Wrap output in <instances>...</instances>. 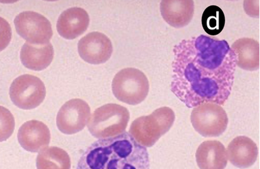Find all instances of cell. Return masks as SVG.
I'll return each mask as SVG.
<instances>
[{
    "instance_id": "1",
    "label": "cell",
    "mask_w": 260,
    "mask_h": 169,
    "mask_svg": "<svg viewBox=\"0 0 260 169\" xmlns=\"http://www.w3.org/2000/svg\"><path fill=\"white\" fill-rule=\"evenodd\" d=\"M171 92L188 108L224 105L231 94L236 56L224 40L205 35L185 39L173 49Z\"/></svg>"
},
{
    "instance_id": "2",
    "label": "cell",
    "mask_w": 260,
    "mask_h": 169,
    "mask_svg": "<svg viewBox=\"0 0 260 169\" xmlns=\"http://www.w3.org/2000/svg\"><path fill=\"white\" fill-rule=\"evenodd\" d=\"M77 169H150L147 148L129 133L99 139L88 147Z\"/></svg>"
},
{
    "instance_id": "3",
    "label": "cell",
    "mask_w": 260,
    "mask_h": 169,
    "mask_svg": "<svg viewBox=\"0 0 260 169\" xmlns=\"http://www.w3.org/2000/svg\"><path fill=\"white\" fill-rule=\"evenodd\" d=\"M175 120V114L171 108L163 107L150 115L141 116L132 123L129 133L140 145L151 147L168 133Z\"/></svg>"
},
{
    "instance_id": "4",
    "label": "cell",
    "mask_w": 260,
    "mask_h": 169,
    "mask_svg": "<svg viewBox=\"0 0 260 169\" xmlns=\"http://www.w3.org/2000/svg\"><path fill=\"white\" fill-rule=\"evenodd\" d=\"M129 118L127 108L117 104H107L96 109L90 116L88 131L96 139L118 136L125 133Z\"/></svg>"
},
{
    "instance_id": "5",
    "label": "cell",
    "mask_w": 260,
    "mask_h": 169,
    "mask_svg": "<svg viewBox=\"0 0 260 169\" xmlns=\"http://www.w3.org/2000/svg\"><path fill=\"white\" fill-rule=\"evenodd\" d=\"M112 90L115 98L122 103L139 105L148 96V78L137 68H124L116 74L112 80Z\"/></svg>"
},
{
    "instance_id": "6",
    "label": "cell",
    "mask_w": 260,
    "mask_h": 169,
    "mask_svg": "<svg viewBox=\"0 0 260 169\" xmlns=\"http://www.w3.org/2000/svg\"><path fill=\"white\" fill-rule=\"evenodd\" d=\"M190 120L195 131L206 138L220 136L226 131L229 123L223 108L211 103L193 108Z\"/></svg>"
},
{
    "instance_id": "7",
    "label": "cell",
    "mask_w": 260,
    "mask_h": 169,
    "mask_svg": "<svg viewBox=\"0 0 260 169\" xmlns=\"http://www.w3.org/2000/svg\"><path fill=\"white\" fill-rule=\"evenodd\" d=\"M9 93L14 105L21 109L30 110L43 103L46 89L40 78L31 74H23L12 82Z\"/></svg>"
},
{
    "instance_id": "8",
    "label": "cell",
    "mask_w": 260,
    "mask_h": 169,
    "mask_svg": "<svg viewBox=\"0 0 260 169\" xmlns=\"http://www.w3.org/2000/svg\"><path fill=\"white\" fill-rule=\"evenodd\" d=\"M17 33L29 44L44 45L50 43L53 36L52 24L36 12L25 11L14 20Z\"/></svg>"
},
{
    "instance_id": "9",
    "label": "cell",
    "mask_w": 260,
    "mask_h": 169,
    "mask_svg": "<svg viewBox=\"0 0 260 169\" xmlns=\"http://www.w3.org/2000/svg\"><path fill=\"white\" fill-rule=\"evenodd\" d=\"M90 117V108L86 102L77 98L70 100L59 110L57 127L65 135H74L85 128Z\"/></svg>"
},
{
    "instance_id": "10",
    "label": "cell",
    "mask_w": 260,
    "mask_h": 169,
    "mask_svg": "<svg viewBox=\"0 0 260 169\" xmlns=\"http://www.w3.org/2000/svg\"><path fill=\"white\" fill-rule=\"evenodd\" d=\"M79 55L90 64H104L109 60L113 52L111 40L104 33L94 31L88 33L78 43Z\"/></svg>"
},
{
    "instance_id": "11",
    "label": "cell",
    "mask_w": 260,
    "mask_h": 169,
    "mask_svg": "<svg viewBox=\"0 0 260 169\" xmlns=\"http://www.w3.org/2000/svg\"><path fill=\"white\" fill-rule=\"evenodd\" d=\"M17 139L19 144L25 150L37 153L50 144V129L38 120H31L23 123L19 129Z\"/></svg>"
},
{
    "instance_id": "12",
    "label": "cell",
    "mask_w": 260,
    "mask_h": 169,
    "mask_svg": "<svg viewBox=\"0 0 260 169\" xmlns=\"http://www.w3.org/2000/svg\"><path fill=\"white\" fill-rule=\"evenodd\" d=\"M87 12L82 8H71L63 12L57 21V31L67 40H74L84 33L89 25Z\"/></svg>"
},
{
    "instance_id": "13",
    "label": "cell",
    "mask_w": 260,
    "mask_h": 169,
    "mask_svg": "<svg viewBox=\"0 0 260 169\" xmlns=\"http://www.w3.org/2000/svg\"><path fill=\"white\" fill-rule=\"evenodd\" d=\"M159 9L161 17L169 25L182 28L192 21L194 3L192 0H162Z\"/></svg>"
},
{
    "instance_id": "14",
    "label": "cell",
    "mask_w": 260,
    "mask_h": 169,
    "mask_svg": "<svg viewBox=\"0 0 260 169\" xmlns=\"http://www.w3.org/2000/svg\"><path fill=\"white\" fill-rule=\"evenodd\" d=\"M228 160L234 166L247 168L255 164L258 157L257 145L252 139L245 136L236 137L226 149Z\"/></svg>"
},
{
    "instance_id": "15",
    "label": "cell",
    "mask_w": 260,
    "mask_h": 169,
    "mask_svg": "<svg viewBox=\"0 0 260 169\" xmlns=\"http://www.w3.org/2000/svg\"><path fill=\"white\" fill-rule=\"evenodd\" d=\"M195 156L200 169H224L228 164L225 147L218 141L203 142Z\"/></svg>"
},
{
    "instance_id": "16",
    "label": "cell",
    "mask_w": 260,
    "mask_h": 169,
    "mask_svg": "<svg viewBox=\"0 0 260 169\" xmlns=\"http://www.w3.org/2000/svg\"><path fill=\"white\" fill-rule=\"evenodd\" d=\"M54 56V47L51 43L35 45L26 42L23 45L20 52L23 66L35 71H41L50 66Z\"/></svg>"
},
{
    "instance_id": "17",
    "label": "cell",
    "mask_w": 260,
    "mask_h": 169,
    "mask_svg": "<svg viewBox=\"0 0 260 169\" xmlns=\"http://www.w3.org/2000/svg\"><path fill=\"white\" fill-rule=\"evenodd\" d=\"M231 49L236 54L237 66L247 71L259 70V42L252 38H240L232 44Z\"/></svg>"
},
{
    "instance_id": "18",
    "label": "cell",
    "mask_w": 260,
    "mask_h": 169,
    "mask_svg": "<svg viewBox=\"0 0 260 169\" xmlns=\"http://www.w3.org/2000/svg\"><path fill=\"white\" fill-rule=\"evenodd\" d=\"M37 169H71V158L64 149L45 147L37 158Z\"/></svg>"
},
{
    "instance_id": "19",
    "label": "cell",
    "mask_w": 260,
    "mask_h": 169,
    "mask_svg": "<svg viewBox=\"0 0 260 169\" xmlns=\"http://www.w3.org/2000/svg\"><path fill=\"white\" fill-rule=\"evenodd\" d=\"M202 24L208 35L217 36L223 30L225 25V16L223 11L215 5L206 8L203 13Z\"/></svg>"
},
{
    "instance_id": "20",
    "label": "cell",
    "mask_w": 260,
    "mask_h": 169,
    "mask_svg": "<svg viewBox=\"0 0 260 169\" xmlns=\"http://www.w3.org/2000/svg\"><path fill=\"white\" fill-rule=\"evenodd\" d=\"M15 118L7 108L0 106V142L7 141L13 134Z\"/></svg>"
},
{
    "instance_id": "21",
    "label": "cell",
    "mask_w": 260,
    "mask_h": 169,
    "mask_svg": "<svg viewBox=\"0 0 260 169\" xmlns=\"http://www.w3.org/2000/svg\"><path fill=\"white\" fill-rule=\"evenodd\" d=\"M12 30L9 22L0 17V52L5 50L11 43Z\"/></svg>"
}]
</instances>
